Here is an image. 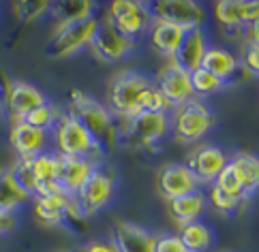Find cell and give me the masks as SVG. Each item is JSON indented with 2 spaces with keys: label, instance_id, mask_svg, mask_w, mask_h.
Wrapping results in <instances>:
<instances>
[{
  "label": "cell",
  "instance_id": "obj_33",
  "mask_svg": "<svg viewBox=\"0 0 259 252\" xmlns=\"http://www.w3.org/2000/svg\"><path fill=\"white\" fill-rule=\"evenodd\" d=\"M214 186H219L221 190H225V192H229V194H236V197L248 199L246 194H244V190H242V184H240V180H238L236 171L229 167V163H227L225 169L219 173V177L214 180Z\"/></svg>",
  "mask_w": 259,
  "mask_h": 252
},
{
  "label": "cell",
  "instance_id": "obj_32",
  "mask_svg": "<svg viewBox=\"0 0 259 252\" xmlns=\"http://www.w3.org/2000/svg\"><path fill=\"white\" fill-rule=\"evenodd\" d=\"M208 201H210V205H212V208H214L217 212H221V214H231V212H236L246 199L236 197V194H229V192H225V190H221L219 186L212 184V186H210Z\"/></svg>",
  "mask_w": 259,
  "mask_h": 252
},
{
  "label": "cell",
  "instance_id": "obj_3",
  "mask_svg": "<svg viewBox=\"0 0 259 252\" xmlns=\"http://www.w3.org/2000/svg\"><path fill=\"white\" fill-rule=\"evenodd\" d=\"M67 114L75 118L95 137L103 152L116 145V118L103 103L95 100L81 90H73Z\"/></svg>",
  "mask_w": 259,
  "mask_h": 252
},
{
  "label": "cell",
  "instance_id": "obj_15",
  "mask_svg": "<svg viewBox=\"0 0 259 252\" xmlns=\"http://www.w3.org/2000/svg\"><path fill=\"white\" fill-rule=\"evenodd\" d=\"M156 188H159L161 197L169 203L174 199L182 197V194H189L193 190H197V182H195V177L191 175V171L187 169V165L169 163L159 171Z\"/></svg>",
  "mask_w": 259,
  "mask_h": 252
},
{
  "label": "cell",
  "instance_id": "obj_25",
  "mask_svg": "<svg viewBox=\"0 0 259 252\" xmlns=\"http://www.w3.org/2000/svg\"><path fill=\"white\" fill-rule=\"evenodd\" d=\"M229 167L236 171L246 197L259 190V156L240 152L234 158H229Z\"/></svg>",
  "mask_w": 259,
  "mask_h": 252
},
{
  "label": "cell",
  "instance_id": "obj_13",
  "mask_svg": "<svg viewBox=\"0 0 259 252\" xmlns=\"http://www.w3.org/2000/svg\"><path fill=\"white\" fill-rule=\"evenodd\" d=\"M32 199H34V214L43 225L56 227L62 225L64 220H79L75 208H73V197L64 190L36 194Z\"/></svg>",
  "mask_w": 259,
  "mask_h": 252
},
{
  "label": "cell",
  "instance_id": "obj_18",
  "mask_svg": "<svg viewBox=\"0 0 259 252\" xmlns=\"http://www.w3.org/2000/svg\"><path fill=\"white\" fill-rule=\"evenodd\" d=\"M208 36L201 28H195V30H189L184 32L182 36V43L178 45L176 49L171 62L176 67H180L182 71L187 73H195L197 69H201V60L208 52Z\"/></svg>",
  "mask_w": 259,
  "mask_h": 252
},
{
  "label": "cell",
  "instance_id": "obj_34",
  "mask_svg": "<svg viewBox=\"0 0 259 252\" xmlns=\"http://www.w3.org/2000/svg\"><path fill=\"white\" fill-rule=\"evenodd\" d=\"M236 9L242 30L244 28L248 30L253 24L259 22V0H236Z\"/></svg>",
  "mask_w": 259,
  "mask_h": 252
},
{
  "label": "cell",
  "instance_id": "obj_35",
  "mask_svg": "<svg viewBox=\"0 0 259 252\" xmlns=\"http://www.w3.org/2000/svg\"><path fill=\"white\" fill-rule=\"evenodd\" d=\"M240 67H242L244 71H248L251 75L259 77V43H255V41H246L244 43Z\"/></svg>",
  "mask_w": 259,
  "mask_h": 252
},
{
  "label": "cell",
  "instance_id": "obj_5",
  "mask_svg": "<svg viewBox=\"0 0 259 252\" xmlns=\"http://www.w3.org/2000/svg\"><path fill=\"white\" fill-rule=\"evenodd\" d=\"M97 28H99L97 17H90L86 22L54 28V34L50 36L48 45H45V52H48L50 58H56V60L71 58V56L79 54L81 49L90 47Z\"/></svg>",
  "mask_w": 259,
  "mask_h": 252
},
{
  "label": "cell",
  "instance_id": "obj_12",
  "mask_svg": "<svg viewBox=\"0 0 259 252\" xmlns=\"http://www.w3.org/2000/svg\"><path fill=\"white\" fill-rule=\"evenodd\" d=\"M229 163L227 154L217 145H197L193 147L187 158V169L195 177L197 184H214L219 173L225 169Z\"/></svg>",
  "mask_w": 259,
  "mask_h": 252
},
{
  "label": "cell",
  "instance_id": "obj_10",
  "mask_svg": "<svg viewBox=\"0 0 259 252\" xmlns=\"http://www.w3.org/2000/svg\"><path fill=\"white\" fill-rule=\"evenodd\" d=\"M133 47H135V41L120 34L107 17L103 22H99V28H97L95 36H92V43H90L92 56H95L99 62H105V64L124 60L126 56L133 52Z\"/></svg>",
  "mask_w": 259,
  "mask_h": 252
},
{
  "label": "cell",
  "instance_id": "obj_38",
  "mask_svg": "<svg viewBox=\"0 0 259 252\" xmlns=\"http://www.w3.org/2000/svg\"><path fill=\"white\" fill-rule=\"evenodd\" d=\"M13 229H15V218H13V214L0 212V237L7 235V233H11Z\"/></svg>",
  "mask_w": 259,
  "mask_h": 252
},
{
  "label": "cell",
  "instance_id": "obj_16",
  "mask_svg": "<svg viewBox=\"0 0 259 252\" xmlns=\"http://www.w3.org/2000/svg\"><path fill=\"white\" fill-rule=\"evenodd\" d=\"M154 233L126 220H118L112 229V244L116 252H154Z\"/></svg>",
  "mask_w": 259,
  "mask_h": 252
},
{
  "label": "cell",
  "instance_id": "obj_30",
  "mask_svg": "<svg viewBox=\"0 0 259 252\" xmlns=\"http://www.w3.org/2000/svg\"><path fill=\"white\" fill-rule=\"evenodd\" d=\"M13 11L20 22L34 24L36 20L50 13V3H45V0H22V3H13Z\"/></svg>",
  "mask_w": 259,
  "mask_h": 252
},
{
  "label": "cell",
  "instance_id": "obj_26",
  "mask_svg": "<svg viewBox=\"0 0 259 252\" xmlns=\"http://www.w3.org/2000/svg\"><path fill=\"white\" fill-rule=\"evenodd\" d=\"M28 199H30V194L15 182L11 167H3L0 169V212L13 214Z\"/></svg>",
  "mask_w": 259,
  "mask_h": 252
},
{
  "label": "cell",
  "instance_id": "obj_23",
  "mask_svg": "<svg viewBox=\"0 0 259 252\" xmlns=\"http://www.w3.org/2000/svg\"><path fill=\"white\" fill-rule=\"evenodd\" d=\"M92 11H95V5L88 3V0H58V3H50V15L56 22V28L86 22L90 17H95Z\"/></svg>",
  "mask_w": 259,
  "mask_h": 252
},
{
  "label": "cell",
  "instance_id": "obj_36",
  "mask_svg": "<svg viewBox=\"0 0 259 252\" xmlns=\"http://www.w3.org/2000/svg\"><path fill=\"white\" fill-rule=\"evenodd\" d=\"M154 252H187L178 235H156Z\"/></svg>",
  "mask_w": 259,
  "mask_h": 252
},
{
  "label": "cell",
  "instance_id": "obj_4",
  "mask_svg": "<svg viewBox=\"0 0 259 252\" xmlns=\"http://www.w3.org/2000/svg\"><path fill=\"white\" fill-rule=\"evenodd\" d=\"M217 124V118L212 109L199 98H191L184 105L174 109L171 128L176 139L182 143H195L203 135H208Z\"/></svg>",
  "mask_w": 259,
  "mask_h": 252
},
{
  "label": "cell",
  "instance_id": "obj_14",
  "mask_svg": "<svg viewBox=\"0 0 259 252\" xmlns=\"http://www.w3.org/2000/svg\"><path fill=\"white\" fill-rule=\"evenodd\" d=\"M5 98H7V107L13 116V122H22L30 111H34L36 107L48 103V96H45L39 88L28 81H22V79L7 81Z\"/></svg>",
  "mask_w": 259,
  "mask_h": 252
},
{
  "label": "cell",
  "instance_id": "obj_40",
  "mask_svg": "<svg viewBox=\"0 0 259 252\" xmlns=\"http://www.w3.org/2000/svg\"><path fill=\"white\" fill-rule=\"evenodd\" d=\"M60 252H69V250H60Z\"/></svg>",
  "mask_w": 259,
  "mask_h": 252
},
{
  "label": "cell",
  "instance_id": "obj_2",
  "mask_svg": "<svg viewBox=\"0 0 259 252\" xmlns=\"http://www.w3.org/2000/svg\"><path fill=\"white\" fill-rule=\"evenodd\" d=\"M171 130L167 114L144 111L140 116L116 120V145L135 152H156V147Z\"/></svg>",
  "mask_w": 259,
  "mask_h": 252
},
{
  "label": "cell",
  "instance_id": "obj_27",
  "mask_svg": "<svg viewBox=\"0 0 259 252\" xmlns=\"http://www.w3.org/2000/svg\"><path fill=\"white\" fill-rule=\"evenodd\" d=\"M178 237L182 241V246L187 248V252H208L212 241H214L212 229L208 225H203L201 220L180 227Z\"/></svg>",
  "mask_w": 259,
  "mask_h": 252
},
{
  "label": "cell",
  "instance_id": "obj_9",
  "mask_svg": "<svg viewBox=\"0 0 259 252\" xmlns=\"http://www.w3.org/2000/svg\"><path fill=\"white\" fill-rule=\"evenodd\" d=\"M107 20L112 22V26L122 36L135 41L140 34L148 32V28L152 24V15L148 11L146 3H137V0H114L109 5Z\"/></svg>",
  "mask_w": 259,
  "mask_h": 252
},
{
  "label": "cell",
  "instance_id": "obj_1",
  "mask_svg": "<svg viewBox=\"0 0 259 252\" xmlns=\"http://www.w3.org/2000/svg\"><path fill=\"white\" fill-rule=\"evenodd\" d=\"M107 105L118 120L140 116L144 111L167 114L171 109L154 81L137 71H118L112 75L107 83Z\"/></svg>",
  "mask_w": 259,
  "mask_h": 252
},
{
  "label": "cell",
  "instance_id": "obj_11",
  "mask_svg": "<svg viewBox=\"0 0 259 252\" xmlns=\"http://www.w3.org/2000/svg\"><path fill=\"white\" fill-rule=\"evenodd\" d=\"M154 86L159 88V92L163 94V98L169 103L171 109L184 105V103L191 98H195V92H193V86H191V73L176 67L171 60L165 62L159 69Z\"/></svg>",
  "mask_w": 259,
  "mask_h": 252
},
{
  "label": "cell",
  "instance_id": "obj_19",
  "mask_svg": "<svg viewBox=\"0 0 259 252\" xmlns=\"http://www.w3.org/2000/svg\"><path fill=\"white\" fill-rule=\"evenodd\" d=\"M9 141H11L17 158H32L36 154L45 152V147H48V133H43V130L26 122H13Z\"/></svg>",
  "mask_w": 259,
  "mask_h": 252
},
{
  "label": "cell",
  "instance_id": "obj_37",
  "mask_svg": "<svg viewBox=\"0 0 259 252\" xmlns=\"http://www.w3.org/2000/svg\"><path fill=\"white\" fill-rule=\"evenodd\" d=\"M81 252H116V248H114L112 241L95 239V241H90V244H86Z\"/></svg>",
  "mask_w": 259,
  "mask_h": 252
},
{
  "label": "cell",
  "instance_id": "obj_31",
  "mask_svg": "<svg viewBox=\"0 0 259 252\" xmlns=\"http://www.w3.org/2000/svg\"><path fill=\"white\" fill-rule=\"evenodd\" d=\"M191 86H193L195 96H210V94H217V92L223 90L225 83L212 75V73L197 69L195 73H191Z\"/></svg>",
  "mask_w": 259,
  "mask_h": 252
},
{
  "label": "cell",
  "instance_id": "obj_29",
  "mask_svg": "<svg viewBox=\"0 0 259 252\" xmlns=\"http://www.w3.org/2000/svg\"><path fill=\"white\" fill-rule=\"evenodd\" d=\"M214 15L217 22L225 28V34H238L242 32V26L238 20V9H236V0H221L214 5Z\"/></svg>",
  "mask_w": 259,
  "mask_h": 252
},
{
  "label": "cell",
  "instance_id": "obj_17",
  "mask_svg": "<svg viewBox=\"0 0 259 252\" xmlns=\"http://www.w3.org/2000/svg\"><path fill=\"white\" fill-rule=\"evenodd\" d=\"M97 169V163L84 156H58V186L67 194H75Z\"/></svg>",
  "mask_w": 259,
  "mask_h": 252
},
{
  "label": "cell",
  "instance_id": "obj_20",
  "mask_svg": "<svg viewBox=\"0 0 259 252\" xmlns=\"http://www.w3.org/2000/svg\"><path fill=\"white\" fill-rule=\"evenodd\" d=\"M28 163H30L32 175H34V182H36V194L62 190L58 186V154L41 152V154L28 158Z\"/></svg>",
  "mask_w": 259,
  "mask_h": 252
},
{
  "label": "cell",
  "instance_id": "obj_6",
  "mask_svg": "<svg viewBox=\"0 0 259 252\" xmlns=\"http://www.w3.org/2000/svg\"><path fill=\"white\" fill-rule=\"evenodd\" d=\"M114 175L97 167L86 184L73 194V208H75L79 220H86L92 214L103 210L114 197Z\"/></svg>",
  "mask_w": 259,
  "mask_h": 252
},
{
  "label": "cell",
  "instance_id": "obj_39",
  "mask_svg": "<svg viewBox=\"0 0 259 252\" xmlns=\"http://www.w3.org/2000/svg\"><path fill=\"white\" fill-rule=\"evenodd\" d=\"M248 41H255V43H259V22H257V24H253L251 28H248Z\"/></svg>",
  "mask_w": 259,
  "mask_h": 252
},
{
  "label": "cell",
  "instance_id": "obj_7",
  "mask_svg": "<svg viewBox=\"0 0 259 252\" xmlns=\"http://www.w3.org/2000/svg\"><path fill=\"white\" fill-rule=\"evenodd\" d=\"M56 147H58V156H84L92 158L103 154L101 145L95 141L88 130L81 126L73 116L62 114L60 122L56 126Z\"/></svg>",
  "mask_w": 259,
  "mask_h": 252
},
{
  "label": "cell",
  "instance_id": "obj_24",
  "mask_svg": "<svg viewBox=\"0 0 259 252\" xmlns=\"http://www.w3.org/2000/svg\"><path fill=\"white\" fill-rule=\"evenodd\" d=\"M201 69L212 73V75L219 77L223 83H229V79L234 77L240 69V60L229 49L208 47L206 56H203V60H201Z\"/></svg>",
  "mask_w": 259,
  "mask_h": 252
},
{
  "label": "cell",
  "instance_id": "obj_41",
  "mask_svg": "<svg viewBox=\"0 0 259 252\" xmlns=\"http://www.w3.org/2000/svg\"><path fill=\"white\" fill-rule=\"evenodd\" d=\"M225 252H229V250H225Z\"/></svg>",
  "mask_w": 259,
  "mask_h": 252
},
{
  "label": "cell",
  "instance_id": "obj_22",
  "mask_svg": "<svg viewBox=\"0 0 259 252\" xmlns=\"http://www.w3.org/2000/svg\"><path fill=\"white\" fill-rule=\"evenodd\" d=\"M148 32H150L152 49L159 56H163V58H167V60L174 58V54H176V49H178V45L182 43V36H184V30H180V28H176L171 24L159 22V20H152Z\"/></svg>",
  "mask_w": 259,
  "mask_h": 252
},
{
  "label": "cell",
  "instance_id": "obj_28",
  "mask_svg": "<svg viewBox=\"0 0 259 252\" xmlns=\"http://www.w3.org/2000/svg\"><path fill=\"white\" fill-rule=\"evenodd\" d=\"M60 116H62V111L48 100L45 105H41V107H36L34 111H30V114L26 116L22 122L30 124V126L39 128V130H43V133L50 135V133H54V130H56V126H58V122H60Z\"/></svg>",
  "mask_w": 259,
  "mask_h": 252
},
{
  "label": "cell",
  "instance_id": "obj_8",
  "mask_svg": "<svg viewBox=\"0 0 259 252\" xmlns=\"http://www.w3.org/2000/svg\"><path fill=\"white\" fill-rule=\"evenodd\" d=\"M152 20L171 24L180 30L189 32L201 28L206 22V9L193 0H161V3H146Z\"/></svg>",
  "mask_w": 259,
  "mask_h": 252
},
{
  "label": "cell",
  "instance_id": "obj_21",
  "mask_svg": "<svg viewBox=\"0 0 259 252\" xmlns=\"http://www.w3.org/2000/svg\"><path fill=\"white\" fill-rule=\"evenodd\" d=\"M206 205H208V197L197 188L189 194H182V197L169 201V214L180 227H184L191 225V222H197L203 216V212H206Z\"/></svg>",
  "mask_w": 259,
  "mask_h": 252
}]
</instances>
